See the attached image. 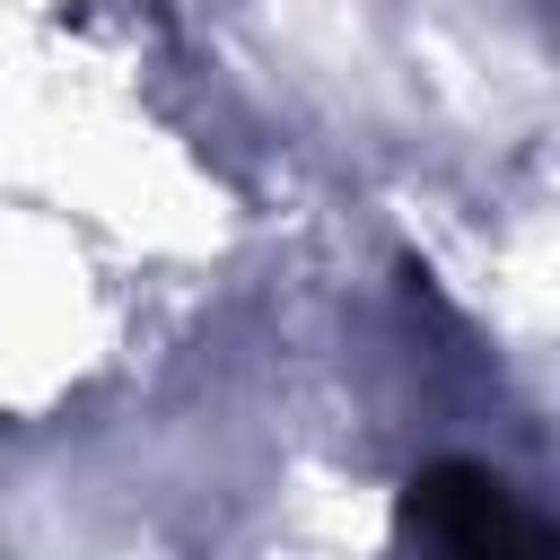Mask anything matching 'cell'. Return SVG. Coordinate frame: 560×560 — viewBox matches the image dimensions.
<instances>
[{
  "label": "cell",
  "instance_id": "obj_1",
  "mask_svg": "<svg viewBox=\"0 0 560 560\" xmlns=\"http://www.w3.org/2000/svg\"><path fill=\"white\" fill-rule=\"evenodd\" d=\"M420 525L429 534H446V542H464V551H508V542H534V525L499 499V481H481L472 464H438L429 481H420Z\"/></svg>",
  "mask_w": 560,
  "mask_h": 560
}]
</instances>
